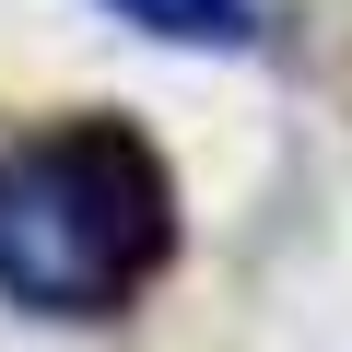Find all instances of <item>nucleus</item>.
Instances as JSON below:
<instances>
[{"label":"nucleus","instance_id":"nucleus-1","mask_svg":"<svg viewBox=\"0 0 352 352\" xmlns=\"http://www.w3.org/2000/svg\"><path fill=\"white\" fill-rule=\"evenodd\" d=\"M176 258V176L129 118H59L0 141V305L118 317Z\"/></svg>","mask_w":352,"mask_h":352},{"label":"nucleus","instance_id":"nucleus-2","mask_svg":"<svg viewBox=\"0 0 352 352\" xmlns=\"http://www.w3.org/2000/svg\"><path fill=\"white\" fill-rule=\"evenodd\" d=\"M129 36H164V47H258L282 24V0H106Z\"/></svg>","mask_w":352,"mask_h":352}]
</instances>
